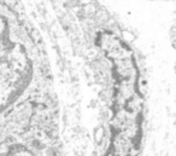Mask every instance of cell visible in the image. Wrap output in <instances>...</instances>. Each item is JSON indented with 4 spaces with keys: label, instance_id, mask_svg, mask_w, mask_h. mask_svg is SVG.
<instances>
[{
    "label": "cell",
    "instance_id": "cell-1",
    "mask_svg": "<svg viewBox=\"0 0 176 156\" xmlns=\"http://www.w3.org/2000/svg\"><path fill=\"white\" fill-rule=\"evenodd\" d=\"M31 60L23 43L17 40L0 16V113L5 111L28 85Z\"/></svg>",
    "mask_w": 176,
    "mask_h": 156
},
{
    "label": "cell",
    "instance_id": "cell-2",
    "mask_svg": "<svg viewBox=\"0 0 176 156\" xmlns=\"http://www.w3.org/2000/svg\"><path fill=\"white\" fill-rule=\"evenodd\" d=\"M0 156H36L33 151L23 147H12L8 149L0 151Z\"/></svg>",
    "mask_w": 176,
    "mask_h": 156
}]
</instances>
